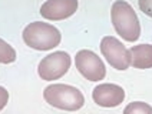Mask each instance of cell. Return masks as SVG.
I'll return each mask as SVG.
<instances>
[{"label":"cell","instance_id":"obj_1","mask_svg":"<svg viewBox=\"0 0 152 114\" xmlns=\"http://www.w3.org/2000/svg\"><path fill=\"white\" fill-rule=\"evenodd\" d=\"M110 23L122 40L135 43L141 37V22L126 0H115L110 6Z\"/></svg>","mask_w":152,"mask_h":114},{"label":"cell","instance_id":"obj_2","mask_svg":"<svg viewBox=\"0 0 152 114\" xmlns=\"http://www.w3.org/2000/svg\"><path fill=\"white\" fill-rule=\"evenodd\" d=\"M22 39L29 49L37 51H49L60 44L62 33L52 23L36 20L25 26L22 32Z\"/></svg>","mask_w":152,"mask_h":114},{"label":"cell","instance_id":"obj_3","mask_svg":"<svg viewBox=\"0 0 152 114\" xmlns=\"http://www.w3.org/2000/svg\"><path fill=\"white\" fill-rule=\"evenodd\" d=\"M43 98L50 107L62 111H77L85 106V96L80 90L63 83H52L43 90Z\"/></svg>","mask_w":152,"mask_h":114},{"label":"cell","instance_id":"obj_4","mask_svg":"<svg viewBox=\"0 0 152 114\" xmlns=\"http://www.w3.org/2000/svg\"><path fill=\"white\" fill-rule=\"evenodd\" d=\"M72 66V57L65 50L52 51L37 64V76L45 82H55L62 79Z\"/></svg>","mask_w":152,"mask_h":114},{"label":"cell","instance_id":"obj_5","mask_svg":"<svg viewBox=\"0 0 152 114\" xmlns=\"http://www.w3.org/2000/svg\"><path fill=\"white\" fill-rule=\"evenodd\" d=\"M102 57H105L106 63L118 70L125 71L131 67V51L126 46L115 36H103L99 43Z\"/></svg>","mask_w":152,"mask_h":114},{"label":"cell","instance_id":"obj_6","mask_svg":"<svg viewBox=\"0 0 152 114\" xmlns=\"http://www.w3.org/2000/svg\"><path fill=\"white\" fill-rule=\"evenodd\" d=\"M75 67L88 82L99 83L106 76V66L99 54L89 49H82L75 56Z\"/></svg>","mask_w":152,"mask_h":114},{"label":"cell","instance_id":"obj_7","mask_svg":"<svg viewBox=\"0 0 152 114\" xmlns=\"http://www.w3.org/2000/svg\"><path fill=\"white\" fill-rule=\"evenodd\" d=\"M92 98L96 106L103 108H115L125 101L126 91L122 86L115 83H99L93 87Z\"/></svg>","mask_w":152,"mask_h":114},{"label":"cell","instance_id":"obj_8","mask_svg":"<svg viewBox=\"0 0 152 114\" xmlns=\"http://www.w3.org/2000/svg\"><path fill=\"white\" fill-rule=\"evenodd\" d=\"M79 9V0H46L39 13L45 20L60 22L72 17Z\"/></svg>","mask_w":152,"mask_h":114},{"label":"cell","instance_id":"obj_9","mask_svg":"<svg viewBox=\"0 0 152 114\" xmlns=\"http://www.w3.org/2000/svg\"><path fill=\"white\" fill-rule=\"evenodd\" d=\"M131 51V66L138 70L152 69V44L142 43L129 47Z\"/></svg>","mask_w":152,"mask_h":114},{"label":"cell","instance_id":"obj_10","mask_svg":"<svg viewBox=\"0 0 152 114\" xmlns=\"http://www.w3.org/2000/svg\"><path fill=\"white\" fill-rule=\"evenodd\" d=\"M17 58V53L12 44L0 37V63L1 64H12Z\"/></svg>","mask_w":152,"mask_h":114},{"label":"cell","instance_id":"obj_11","mask_svg":"<svg viewBox=\"0 0 152 114\" xmlns=\"http://www.w3.org/2000/svg\"><path fill=\"white\" fill-rule=\"evenodd\" d=\"M122 114H152V106L145 101H132L124 108Z\"/></svg>","mask_w":152,"mask_h":114},{"label":"cell","instance_id":"obj_12","mask_svg":"<svg viewBox=\"0 0 152 114\" xmlns=\"http://www.w3.org/2000/svg\"><path fill=\"white\" fill-rule=\"evenodd\" d=\"M138 7L145 16L152 19V0H138Z\"/></svg>","mask_w":152,"mask_h":114},{"label":"cell","instance_id":"obj_13","mask_svg":"<svg viewBox=\"0 0 152 114\" xmlns=\"http://www.w3.org/2000/svg\"><path fill=\"white\" fill-rule=\"evenodd\" d=\"M9 98H10V94H9L7 89L3 87V86H0V111L4 110V107L7 106Z\"/></svg>","mask_w":152,"mask_h":114}]
</instances>
